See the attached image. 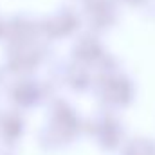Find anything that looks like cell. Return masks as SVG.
Masks as SVG:
<instances>
[]
</instances>
